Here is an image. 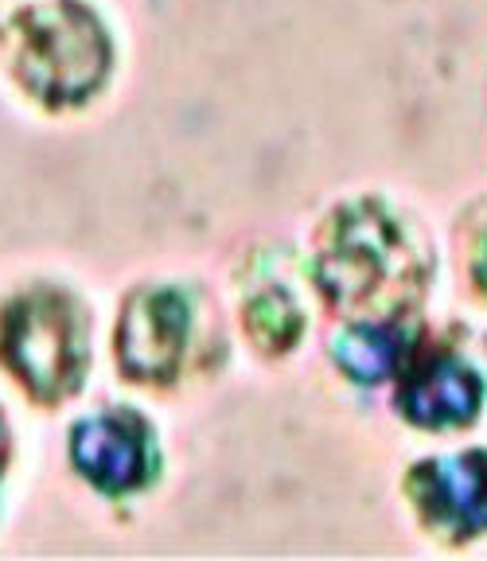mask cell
<instances>
[{
	"mask_svg": "<svg viewBox=\"0 0 487 561\" xmlns=\"http://www.w3.org/2000/svg\"><path fill=\"white\" fill-rule=\"evenodd\" d=\"M24 75L35 90L55 98H75L98 82L105 70V39L98 24L75 4L32 12L27 16Z\"/></svg>",
	"mask_w": 487,
	"mask_h": 561,
	"instance_id": "cell-1",
	"label": "cell"
},
{
	"mask_svg": "<svg viewBox=\"0 0 487 561\" xmlns=\"http://www.w3.org/2000/svg\"><path fill=\"white\" fill-rule=\"evenodd\" d=\"M79 324L59 300H32L12 316L9 359L35 390L55 394L79 375Z\"/></svg>",
	"mask_w": 487,
	"mask_h": 561,
	"instance_id": "cell-2",
	"label": "cell"
},
{
	"mask_svg": "<svg viewBox=\"0 0 487 561\" xmlns=\"http://www.w3.org/2000/svg\"><path fill=\"white\" fill-rule=\"evenodd\" d=\"M75 460L105 491L137 488L148 476V437L140 421L125 413L90 417L75 433Z\"/></svg>",
	"mask_w": 487,
	"mask_h": 561,
	"instance_id": "cell-3",
	"label": "cell"
},
{
	"mask_svg": "<svg viewBox=\"0 0 487 561\" xmlns=\"http://www.w3.org/2000/svg\"><path fill=\"white\" fill-rule=\"evenodd\" d=\"M183 335V308L172 293H148L125 316V367L160 375L172 367Z\"/></svg>",
	"mask_w": 487,
	"mask_h": 561,
	"instance_id": "cell-4",
	"label": "cell"
}]
</instances>
